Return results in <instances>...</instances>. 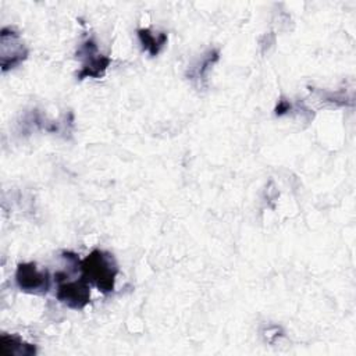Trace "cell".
<instances>
[{
    "mask_svg": "<svg viewBox=\"0 0 356 356\" xmlns=\"http://www.w3.org/2000/svg\"><path fill=\"white\" fill-rule=\"evenodd\" d=\"M76 57L81 60V71L78 72V79L100 78L104 75L107 67L111 63L110 57L99 51L97 44L92 38H88L81 43L76 51Z\"/></svg>",
    "mask_w": 356,
    "mask_h": 356,
    "instance_id": "3957f363",
    "label": "cell"
},
{
    "mask_svg": "<svg viewBox=\"0 0 356 356\" xmlns=\"http://www.w3.org/2000/svg\"><path fill=\"white\" fill-rule=\"evenodd\" d=\"M17 286L26 293L44 295L50 289V274L46 268H39L36 263H19L15 271Z\"/></svg>",
    "mask_w": 356,
    "mask_h": 356,
    "instance_id": "277c9868",
    "label": "cell"
},
{
    "mask_svg": "<svg viewBox=\"0 0 356 356\" xmlns=\"http://www.w3.org/2000/svg\"><path fill=\"white\" fill-rule=\"evenodd\" d=\"M0 54H1V70L7 71L22 63L26 56L28 50L21 40L19 35L10 29L3 28L0 33Z\"/></svg>",
    "mask_w": 356,
    "mask_h": 356,
    "instance_id": "5b68a950",
    "label": "cell"
},
{
    "mask_svg": "<svg viewBox=\"0 0 356 356\" xmlns=\"http://www.w3.org/2000/svg\"><path fill=\"white\" fill-rule=\"evenodd\" d=\"M68 273L57 271L54 274V281L57 282L56 298L64 306L81 310L90 302V284L85 278L68 280Z\"/></svg>",
    "mask_w": 356,
    "mask_h": 356,
    "instance_id": "7a4b0ae2",
    "label": "cell"
},
{
    "mask_svg": "<svg viewBox=\"0 0 356 356\" xmlns=\"http://www.w3.org/2000/svg\"><path fill=\"white\" fill-rule=\"evenodd\" d=\"M0 352L6 356H32L36 353V346L24 342L18 337L3 334L0 337Z\"/></svg>",
    "mask_w": 356,
    "mask_h": 356,
    "instance_id": "8992f818",
    "label": "cell"
},
{
    "mask_svg": "<svg viewBox=\"0 0 356 356\" xmlns=\"http://www.w3.org/2000/svg\"><path fill=\"white\" fill-rule=\"evenodd\" d=\"M218 54H220V53H218V50H216V49L209 50V51L200 58V61L197 63V65L191 70V72H189L191 79L197 81L199 85H202V81H204L206 76H207L209 68L218 60Z\"/></svg>",
    "mask_w": 356,
    "mask_h": 356,
    "instance_id": "ba28073f",
    "label": "cell"
},
{
    "mask_svg": "<svg viewBox=\"0 0 356 356\" xmlns=\"http://www.w3.org/2000/svg\"><path fill=\"white\" fill-rule=\"evenodd\" d=\"M81 277L90 285H95L102 293L107 295L114 291L118 264L110 252L95 249L79 264Z\"/></svg>",
    "mask_w": 356,
    "mask_h": 356,
    "instance_id": "6da1fadb",
    "label": "cell"
},
{
    "mask_svg": "<svg viewBox=\"0 0 356 356\" xmlns=\"http://www.w3.org/2000/svg\"><path fill=\"white\" fill-rule=\"evenodd\" d=\"M138 38L140 40L142 49L149 51L150 56H157L167 42V35L164 32L154 33L150 29H139Z\"/></svg>",
    "mask_w": 356,
    "mask_h": 356,
    "instance_id": "52a82bcc",
    "label": "cell"
},
{
    "mask_svg": "<svg viewBox=\"0 0 356 356\" xmlns=\"http://www.w3.org/2000/svg\"><path fill=\"white\" fill-rule=\"evenodd\" d=\"M289 108H291V104H289L286 100H281V102L278 103L277 108H275V114H277V115H281V114L289 111Z\"/></svg>",
    "mask_w": 356,
    "mask_h": 356,
    "instance_id": "9c48e42d",
    "label": "cell"
}]
</instances>
